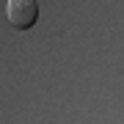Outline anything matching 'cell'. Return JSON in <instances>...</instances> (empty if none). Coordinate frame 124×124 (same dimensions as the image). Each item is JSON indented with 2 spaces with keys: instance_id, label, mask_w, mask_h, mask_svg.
<instances>
[{
  "instance_id": "1",
  "label": "cell",
  "mask_w": 124,
  "mask_h": 124,
  "mask_svg": "<svg viewBox=\"0 0 124 124\" xmlns=\"http://www.w3.org/2000/svg\"><path fill=\"white\" fill-rule=\"evenodd\" d=\"M6 17L17 31H28L39 19V3L36 0H8L6 3Z\"/></svg>"
}]
</instances>
